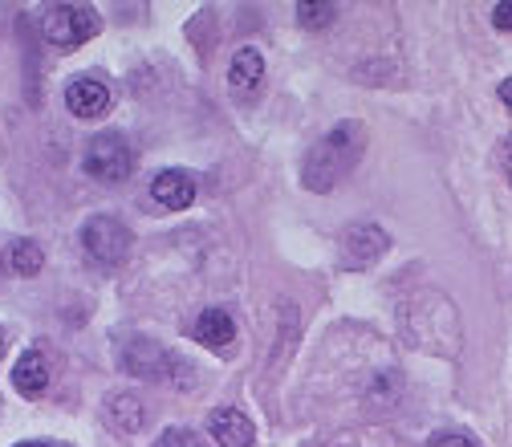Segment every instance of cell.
<instances>
[{
    "label": "cell",
    "instance_id": "obj_19",
    "mask_svg": "<svg viewBox=\"0 0 512 447\" xmlns=\"http://www.w3.org/2000/svg\"><path fill=\"white\" fill-rule=\"evenodd\" d=\"M17 447H49V443H17Z\"/></svg>",
    "mask_w": 512,
    "mask_h": 447
},
{
    "label": "cell",
    "instance_id": "obj_1",
    "mask_svg": "<svg viewBox=\"0 0 512 447\" xmlns=\"http://www.w3.org/2000/svg\"><path fill=\"white\" fill-rule=\"evenodd\" d=\"M362 151H366V126L362 122H338L334 131L305 155L301 183L309 191H334L358 167Z\"/></svg>",
    "mask_w": 512,
    "mask_h": 447
},
{
    "label": "cell",
    "instance_id": "obj_6",
    "mask_svg": "<svg viewBox=\"0 0 512 447\" xmlns=\"http://www.w3.org/2000/svg\"><path fill=\"white\" fill-rule=\"evenodd\" d=\"M66 106H70L74 118H90L94 122V118H102L110 110V90H106L102 78H74L66 86Z\"/></svg>",
    "mask_w": 512,
    "mask_h": 447
},
{
    "label": "cell",
    "instance_id": "obj_17",
    "mask_svg": "<svg viewBox=\"0 0 512 447\" xmlns=\"http://www.w3.org/2000/svg\"><path fill=\"white\" fill-rule=\"evenodd\" d=\"M500 167H504V175L512 183V139H504V147H500Z\"/></svg>",
    "mask_w": 512,
    "mask_h": 447
},
{
    "label": "cell",
    "instance_id": "obj_7",
    "mask_svg": "<svg viewBox=\"0 0 512 447\" xmlns=\"http://www.w3.org/2000/svg\"><path fill=\"white\" fill-rule=\"evenodd\" d=\"M151 196H155L159 208L183 212L191 200H196V179H191L187 171H159L155 183H151Z\"/></svg>",
    "mask_w": 512,
    "mask_h": 447
},
{
    "label": "cell",
    "instance_id": "obj_14",
    "mask_svg": "<svg viewBox=\"0 0 512 447\" xmlns=\"http://www.w3.org/2000/svg\"><path fill=\"white\" fill-rule=\"evenodd\" d=\"M334 17H338V5H330V0H322V5H313V0L297 5V21H301L305 29H326Z\"/></svg>",
    "mask_w": 512,
    "mask_h": 447
},
{
    "label": "cell",
    "instance_id": "obj_9",
    "mask_svg": "<svg viewBox=\"0 0 512 447\" xmlns=\"http://www.w3.org/2000/svg\"><path fill=\"white\" fill-rule=\"evenodd\" d=\"M208 431L220 447H248L252 443V419L236 407H224V411H212L208 415Z\"/></svg>",
    "mask_w": 512,
    "mask_h": 447
},
{
    "label": "cell",
    "instance_id": "obj_12",
    "mask_svg": "<svg viewBox=\"0 0 512 447\" xmlns=\"http://www.w3.org/2000/svg\"><path fill=\"white\" fill-rule=\"evenodd\" d=\"M106 415H110V427L114 431H126V435H135L143 431V403L135 395H110L106 399Z\"/></svg>",
    "mask_w": 512,
    "mask_h": 447
},
{
    "label": "cell",
    "instance_id": "obj_18",
    "mask_svg": "<svg viewBox=\"0 0 512 447\" xmlns=\"http://www.w3.org/2000/svg\"><path fill=\"white\" fill-rule=\"evenodd\" d=\"M500 102L512 110V78H504V82H500Z\"/></svg>",
    "mask_w": 512,
    "mask_h": 447
},
{
    "label": "cell",
    "instance_id": "obj_5",
    "mask_svg": "<svg viewBox=\"0 0 512 447\" xmlns=\"http://www.w3.org/2000/svg\"><path fill=\"white\" fill-rule=\"evenodd\" d=\"M387 232L378 224H354L346 236H342V265L346 269H370L382 252H387Z\"/></svg>",
    "mask_w": 512,
    "mask_h": 447
},
{
    "label": "cell",
    "instance_id": "obj_8",
    "mask_svg": "<svg viewBox=\"0 0 512 447\" xmlns=\"http://www.w3.org/2000/svg\"><path fill=\"white\" fill-rule=\"evenodd\" d=\"M191 338L220 354V350H228V346L236 342V322H232L224 309H204L196 322H191Z\"/></svg>",
    "mask_w": 512,
    "mask_h": 447
},
{
    "label": "cell",
    "instance_id": "obj_11",
    "mask_svg": "<svg viewBox=\"0 0 512 447\" xmlns=\"http://www.w3.org/2000/svg\"><path fill=\"white\" fill-rule=\"evenodd\" d=\"M13 387L25 395V399H37L45 387H49V366H45V354L41 350H25L17 370H13Z\"/></svg>",
    "mask_w": 512,
    "mask_h": 447
},
{
    "label": "cell",
    "instance_id": "obj_16",
    "mask_svg": "<svg viewBox=\"0 0 512 447\" xmlns=\"http://www.w3.org/2000/svg\"><path fill=\"white\" fill-rule=\"evenodd\" d=\"M492 21H496V29H512V0H500L492 9Z\"/></svg>",
    "mask_w": 512,
    "mask_h": 447
},
{
    "label": "cell",
    "instance_id": "obj_20",
    "mask_svg": "<svg viewBox=\"0 0 512 447\" xmlns=\"http://www.w3.org/2000/svg\"><path fill=\"white\" fill-rule=\"evenodd\" d=\"M0 354H5V334H0Z\"/></svg>",
    "mask_w": 512,
    "mask_h": 447
},
{
    "label": "cell",
    "instance_id": "obj_13",
    "mask_svg": "<svg viewBox=\"0 0 512 447\" xmlns=\"http://www.w3.org/2000/svg\"><path fill=\"white\" fill-rule=\"evenodd\" d=\"M9 265H13V273H21V277H37L41 265H45V252H41L37 240H17L13 252H9Z\"/></svg>",
    "mask_w": 512,
    "mask_h": 447
},
{
    "label": "cell",
    "instance_id": "obj_3",
    "mask_svg": "<svg viewBox=\"0 0 512 447\" xmlns=\"http://www.w3.org/2000/svg\"><path fill=\"white\" fill-rule=\"evenodd\" d=\"M131 244H135L131 228H126L122 220H114V216H94L82 228V248L98 265H122L126 252H131Z\"/></svg>",
    "mask_w": 512,
    "mask_h": 447
},
{
    "label": "cell",
    "instance_id": "obj_4",
    "mask_svg": "<svg viewBox=\"0 0 512 447\" xmlns=\"http://www.w3.org/2000/svg\"><path fill=\"white\" fill-rule=\"evenodd\" d=\"M41 33L57 49H78V45H86L98 33V17L90 9H82V5H53L45 13Z\"/></svg>",
    "mask_w": 512,
    "mask_h": 447
},
{
    "label": "cell",
    "instance_id": "obj_15",
    "mask_svg": "<svg viewBox=\"0 0 512 447\" xmlns=\"http://www.w3.org/2000/svg\"><path fill=\"white\" fill-rule=\"evenodd\" d=\"M431 447H476V443L468 435H460V431H447V435H435Z\"/></svg>",
    "mask_w": 512,
    "mask_h": 447
},
{
    "label": "cell",
    "instance_id": "obj_10",
    "mask_svg": "<svg viewBox=\"0 0 512 447\" xmlns=\"http://www.w3.org/2000/svg\"><path fill=\"white\" fill-rule=\"evenodd\" d=\"M261 82H265V57H261V49L244 45V49L232 57V66H228V86H232L236 94H252Z\"/></svg>",
    "mask_w": 512,
    "mask_h": 447
},
{
    "label": "cell",
    "instance_id": "obj_2",
    "mask_svg": "<svg viewBox=\"0 0 512 447\" xmlns=\"http://www.w3.org/2000/svg\"><path fill=\"white\" fill-rule=\"evenodd\" d=\"M131 171H135V151H131V143H126L122 135L110 131V135L90 139V147H86V175L90 179L114 187L122 179H131Z\"/></svg>",
    "mask_w": 512,
    "mask_h": 447
}]
</instances>
